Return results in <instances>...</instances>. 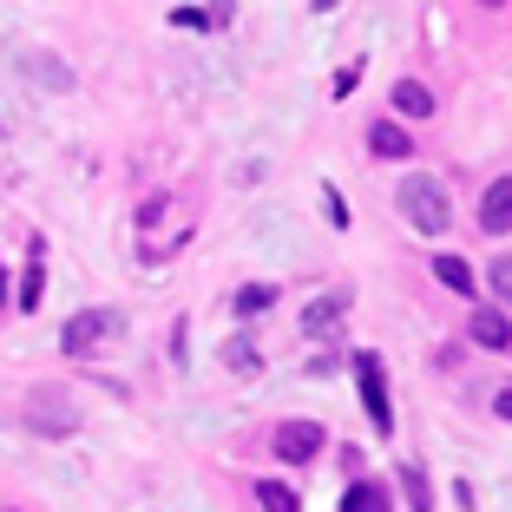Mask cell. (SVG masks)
I'll list each match as a JSON object with an SVG mask.
<instances>
[{"label":"cell","mask_w":512,"mask_h":512,"mask_svg":"<svg viewBox=\"0 0 512 512\" xmlns=\"http://www.w3.org/2000/svg\"><path fill=\"white\" fill-rule=\"evenodd\" d=\"M467 335H473L480 348H506V342H512L506 309H473V316H467Z\"/></svg>","instance_id":"obj_7"},{"label":"cell","mask_w":512,"mask_h":512,"mask_svg":"<svg viewBox=\"0 0 512 512\" xmlns=\"http://www.w3.org/2000/svg\"><path fill=\"white\" fill-rule=\"evenodd\" d=\"M493 296L499 309H512V256H493Z\"/></svg>","instance_id":"obj_17"},{"label":"cell","mask_w":512,"mask_h":512,"mask_svg":"<svg viewBox=\"0 0 512 512\" xmlns=\"http://www.w3.org/2000/svg\"><path fill=\"white\" fill-rule=\"evenodd\" d=\"M342 512H394L388 506V486H381V480H355V486H348V499H342Z\"/></svg>","instance_id":"obj_11"},{"label":"cell","mask_w":512,"mask_h":512,"mask_svg":"<svg viewBox=\"0 0 512 512\" xmlns=\"http://www.w3.org/2000/svg\"><path fill=\"white\" fill-rule=\"evenodd\" d=\"M368 151L388 158V165H401V158H414V132L394 125V119H375V125H368Z\"/></svg>","instance_id":"obj_5"},{"label":"cell","mask_w":512,"mask_h":512,"mask_svg":"<svg viewBox=\"0 0 512 512\" xmlns=\"http://www.w3.org/2000/svg\"><path fill=\"white\" fill-rule=\"evenodd\" d=\"M394 204H401V217L421 237H440V230L453 224V204H447V184L427 178V171H414V178H401V191H394Z\"/></svg>","instance_id":"obj_1"},{"label":"cell","mask_w":512,"mask_h":512,"mask_svg":"<svg viewBox=\"0 0 512 512\" xmlns=\"http://www.w3.org/2000/svg\"><path fill=\"white\" fill-rule=\"evenodd\" d=\"M256 506H263V512H302V499L289 493L283 480H256Z\"/></svg>","instance_id":"obj_14"},{"label":"cell","mask_w":512,"mask_h":512,"mask_svg":"<svg viewBox=\"0 0 512 512\" xmlns=\"http://www.w3.org/2000/svg\"><path fill=\"white\" fill-rule=\"evenodd\" d=\"M401 493H407V506H414V512H434V480H427L421 460H407V467H401Z\"/></svg>","instance_id":"obj_10"},{"label":"cell","mask_w":512,"mask_h":512,"mask_svg":"<svg viewBox=\"0 0 512 512\" xmlns=\"http://www.w3.org/2000/svg\"><path fill=\"white\" fill-rule=\"evenodd\" d=\"M480 7H506V0H480Z\"/></svg>","instance_id":"obj_21"},{"label":"cell","mask_w":512,"mask_h":512,"mask_svg":"<svg viewBox=\"0 0 512 512\" xmlns=\"http://www.w3.org/2000/svg\"><path fill=\"white\" fill-rule=\"evenodd\" d=\"M316 7H322V14H329V7H335V0H316Z\"/></svg>","instance_id":"obj_20"},{"label":"cell","mask_w":512,"mask_h":512,"mask_svg":"<svg viewBox=\"0 0 512 512\" xmlns=\"http://www.w3.org/2000/svg\"><path fill=\"white\" fill-rule=\"evenodd\" d=\"M40 289H46V250H33L27 283H20V309H40Z\"/></svg>","instance_id":"obj_15"},{"label":"cell","mask_w":512,"mask_h":512,"mask_svg":"<svg viewBox=\"0 0 512 512\" xmlns=\"http://www.w3.org/2000/svg\"><path fill=\"white\" fill-rule=\"evenodd\" d=\"M434 283L473 302V263H467V256H447V250H440V256H434Z\"/></svg>","instance_id":"obj_8"},{"label":"cell","mask_w":512,"mask_h":512,"mask_svg":"<svg viewBox=\"0 0 512 512\" xmlns=\"http://www.w3.org/2000/svg\"><path fill=\"white\" fill-rule=\"evenodd\" d=\"M270 447H276V460H283V467H309V460L329 447V434H322V421H283Z\"/></svg>","instance_id":"obj_3"},{"label":"cell","mask_w":512,"mask_h":512,"mask_svg":"<svg viewBox=\"0 0 512 512\" xmlns=\"http://www.w3.org/2000/svg\"><path fill=\"white\" fill-rule=\"evenodd\" d=\"M493 407H499V421H512V388H499V401H493Z\"/></svg>","instance_id":"obj_18"},{"label":"cell","mask_w":512,"mask_h":512,"mask_svg":"<svg viewBox=\"0 0 512 512\" xmlns=\"http://www.w3.org/2000/svg\"><path fill=\"white\" fill-rule=\"evenodd\" d=\"M224 362H230V368H237V375H250V368H256V362H263V355H256V348H250V335H237V342H230V348H224Z\"/></svg>","instance_id":"obj_16"},{"label":"cell","mask_w":512,"mask_h":512,"mask_svg":"<svg viewBox=\"0 0 512 512\" xmlns=\"http://www.w3.org/2000/svg\"><path fill=\"white\" fill-rule=\"evenodd\" d=\"M355 388H362V407L375 434H394V401H388V375H381V355H355Z\"/></svg>","instance_id":"obj_2"},{"label":"cell","mask_w":512,"mask_h":512,"mask_svg":"<svg viewBox=\"0 0 512 512\" xmlns=\"http://www.w3.org/2000/svg\"><path fill=\"white\" fill-rule=\"evenodd\" d=\"M106 329H112V316H99V309H86V316H73V322H66L60 348H66V355H86V348L99 342V335H106Z\"/></svg>","instance_id":"obj_6"},{"label":"cell","mask_w":512,"mask_h":512,"mask_svg":"<svg viewBox=\"0 0 512 512\" xmlns=\"http://www.w3.org/2000/svg\"><path fill=\"white\" fill-rule=\"evenodd\" d=\"M480 230H486V237H506V230H512V171L486 184V197H480Z\"/></svg>","instance_id":"obj_4"},{"label":"cell","mask_w":512,"mask_h":512,"mask_svg":"<svg viewBox=\"0 0 512 512\" xmlns=\"http://www.w3.org/2000/svg\"><path fill=\"white\" fill-rule=\"evenodd\" d=\"M263 309H276V283H250V289H237V296H230V316H263Z\"/></svg>","instance_id":"obj_12"},{"label":"cell","mask_w":512,"mask_h":512,"mask_svg":"<svg viewBox=\"0 0 512 512\" xmlns=\"http://www.w3.org/2000/svg\"><path fill=\"white\" fill-rule=\"evenodd\" d=\"M342 309H348L342 296H322L316 309L302 316V335H335V329H342Z\"/></svg>","instance_id":"obj_13"},{"label":"cell","mask_w":512,"mask_h":512,"mask_svg":"<svg viewBox=\"0 0 512 512\" xmlns=\"http://www.w3.org/2000/svg\"><path fill=\"white\" fill-rule=\"evenodd\" d=\"M394 112H401V119H434V92H427L421 79H401V86H394Z\"/></svg>","instance_id":"obj_9"},{"label":"cell","mask_w":512,"mask_h":512,"mask_svg":"<svg viewBox=\"0 0 512 512\" xmlns=\"http://www.w3.org/2000/svg\"><path fill=\"white\" fill-rule=\"evenodd\" d=\"M0 309H7V270H0Z\"/></svg>","instance_id":"obj_19"}]
</instances>
